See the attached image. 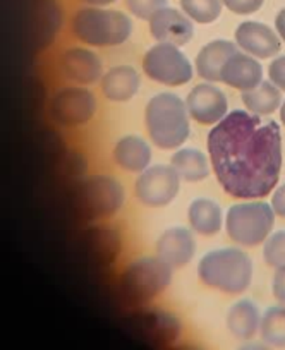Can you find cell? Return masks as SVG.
<instances>
[{
  "instance_id": "obj_8",
  "label": "cell",
  "mask_w": 285,
  "mask_h": 350,
  "mask_svg": "<svg viewBox=\"0 0 285 350\" xmlns=\"http://www.w3.org/2000/svg\"><path fill=\"white\" fill-rule=\"evenodd\" d=\"M141 69L148 79L167 88L186 86L194 76V67L180 46L157 43L141 59Z\"/></svg>"
},
{
  "instance_id": "obj_7",
  "label": "cell",
  "mask_w": 285,
  "mask_h": 350,
  "mask_svg": "<svg viewBox=\"0 0 285 350\" xmlns=\"http://www.w3.org/2000/svg\"><path fill=\"white\" fill-rule=\"evenodd\" d=\"M126 189L112 175H92L76 191V208L86 220H109L122 210Z\"/></svg>"
},
{
  "instance_id": "obj_35",
  "label": "cell",
  "mask_w": 285,
  "mask_h": 350,
  "mask_svg": "<svg viewBox=\"0 0 285 350\" xmlns=\"http://www.w3.org/2000/svg\"><path fill=\"white\" fill-rule=\"evenodd\" d=\"M237 350H273V349H270V347H268V345H264L263 342H261V343L247 342V343H244L243 347H239V349H237Z\"/></svg>"
},
{
  "instance_id": "obj_14",
  "label": "cell",
  "mask_w": 285,
  "mask_h": 350,
  "mask_svg": "<svg viewBox=\"0 0 285 350\" xmlns=\"http://www.w3.org/2000/svg\"><path fill=\"white\" fill-rule=\"evenodd\" d=\"M137 325L155 345L177 349L182 342V321L167 309L150 308L141 311L137 316Z\"/></svg>"
},
{
  "instance_id": "obj_16",
  "label": "cell",
  "mask_w": 285,
  "mask_h": 350,
  "mask_svg": "<svg viewBox=\"0 0 285 350\" xmlns=\"http://www.w3.org/2000/svg\"><path fill=\"white\" fill-rule=\"evenodd\" d=\"M150 35L159 43L184 46L193 40L194 25L184 12L165 8L148 21Z\"/></svg>"
},
{
  "instance_id": "obj_32",
  "label": "cell",
  "mask_w": 285,
  "mask_h": 350,
  "mask_svg": "<svg viewBox=\"0 0 285 350\" xmlns=\"http://www.w3.org/2000/svg\"><path fill=\"white\" fill-rule=\"evenodd\" d=\"M271 295L277 304L285 306V265L277 268L271 277Z\"/></svg>"
},
{
  "instance_id": "obj_33",
  "label": "cell",
  "mask_w": 285,
  "mask_h": 350,
  "mask_svg": "<svg viewBox=\"0 0 285 350\" xmlns=\"http://www.w3.org/2000/svg\"><path fill=\"white\" fill-rule=\"evenodd\" d=\"M270 204L273 208L275 215L285 220V184L277 186V189L270 194Z\"/></svg>"
},
{
  "instance_id": "obj_29",
  "label": "cell",
  "mask_w": 285,
  "mask_h": 350,
  "mask_svg": "<svg viewBox=\"0 0 285 350\" xmlns=\"http://www.w3.org/2000/svg\"><path fill=\"white\" fill-rule=\"evenodd\" d=\"M126 8L134 18L150 21L157 12L167 8V0H126Z\"/></svg>"
},
{
  "instance_id": "obj_3",
  "label": "cell",
  "mask_w": 285,
  "mask_h": 350,
  "mask_svg": "<svg viewBox=\"0 0 285 350\" xmlns=\"http://www.w3.org/2000/svg\"><path fill=\"white\" fill-rule=\"evenodd\" d=\"M145 127L155 148L162 151L180 150L191 136L186 100L176 93H157L145 107Z\"/></svg>"
},
{
  "instance_id": "obj_25",
  "label": "cell",
  "mask_w": 285,
  "mask_h": 350,
  "mask_svg": "<svg viewBox=\"0 0 285 350\" xmlns=\"http://www.w3.org/2000/svg\"><path fill=\"white\" fill-rule=\"evenodd\" d=\"M258 335L270 349H285V306H270L263 312Z\"/></svg>"
},
{
  "instance_id": "obj_21",
  "label": "cell",
  "mask_w": 285,
  "mask_h": 350,
  "mask_svg": "<svg viewBox=\"0 0 285 350\" xmlns=\"http://www.w3.org/2000/svg\"><path fill=\"white\" fill-rule=\"evenodd\" d=\"M187 224L194 234L213 237L222 232V227L226 225V215L215 200L196 198L187 206Z\"/></svg>"
},
{
  "instance_id": "obj_34",
  "label": "cell",
  "mask_w": 285,
  "mask_h": 350,
  "mask_svg": "<svg viewBox=\"0 0 285 350\" xmlns=\"http://www.w3.org/2000/svg\"><path fill=\"white\" fill-rule=\"evenodd\" d=\"M275 31L280 36L282 43H285V8L282 9L277 14V18H275Z\"/></svg>"
},
{
  "instance_id": "obj_20",
  "label": "cell",
  "mask_w": 285,
  "mask_h": 350,
  "mask_svg": "<svg viewBox=\"0 0 285 350\" xmlns=\"http://www.w3.org/2000/svg\"><path fill=\"white\" fill-rule=\"evenodd\" d=\"M239 52L236 42L230 40H213L203 45L194 60V70L206 83H220V74L227 60Z\"/></svg>"
},
{
  "instance_id": "obj_28",
  "label": "cell",
  "mask_w": 285,
  "mask_h": 350,
  "mask_svg": "<svg viewBox=\"0 0 285 350\" xmlns=\"http://www.w3.org/2000/svg\"><path fill=\"white\" fill-rule=\"evenodd\" d=\"M263 259L268 267L277 270L285 265V230H277L263 244Z\"/></svg>"
},
{
  "instance_id": "obj_9",
  "label": "cell",
  "mask_w": 285,
  "mask_h": 350,
  "mask_svg": "<svg viewBox=\"0 0 285 350\" xmlns=\"http://www.w3.org/2000/svg\"><path fill=\"white\" fill-rule=\"evenodd\" d=\"M180 191V177L172 165H152L134 180V196L145 208H165Z\"/></svg>"
},
{
  "instance_id": "obj_2",
  "label": "cell",
  "mask_w": 285,
  "mask_h": 350,
  "mask_svg": "<svg viewBox=\"0 0 285 350\" xmlns=\"http://www.w3.org/2000/svg\"><path fill=\"white\" fill-rule=\"evenodd\" d=\"M196 273L206 288L236 297L251 288L254 265L243 247H220L203 254L198 261Z\"/></svg>"
},
{
  "instance_id": "obj_31",
  "label": "cell",
  "mask_w": 285,
  "mask_h": 350,
  "mask_svg": "<svg viewBox=\"0 0 285 350\" xmlns=\"http://www.w3.org/2000/svg\"><path fill=\"white\" fill-rule=\"evenodd\" d=\"M268 81L285 93V55H277L268 66Z\"/></svg>"
},
{
  "instance_id": "obj_24",
  "label": "cell",
  "mask_w": 285,
  "mask_h": 350,
  "mask_svg": "<svg viewBox=\"0 0 285 350\" xmlns=\"http://www.w3.org/2000/svg\"><path fill=\"white\" fill-rule=\"evenodd\" d=\"M243 105L246 107L247 112L260 117L273 116L277 110H280L282 102H284V93L275 86L271 81L263 79L256 88L244 92L241 95Z\"/></svg>"
},
{
  "instance_id": "obj_11",
  "label": "cell",
  "mask_w": 285,
  "mask_h": 350,
  "mask_svg": "<svg viewBox=\"0 0 285 350\" xmlns=\"http://www.w3.org/2000/svg\"><path fill=\"white\" fill-rule=\"evenodd\" d=\"M60 76L76 86H93L102 81L105 66L98 53L86 46H67L57 57Z\"/></svg>"
},
{
  "instance_id": "obj_26",
  "label": "cell",
  "mask_w": 285,
  "mask_h": 350,
  "mask_svg": "<svg viewBox=\"0 0 285 350\" xmlns=\"http://www.w3.org/2000/svg\"><path fill=\"white\" fill-rule=\"evenodd\" d=\"M122 239L113 225H98L93 228L92 247L100 262L116 261Z\"/></svg>"
},
{
  "instance_id": "obj_22",
  "label": "cell",
  "mask_w": 285,
  "mask_h": 350,
  "mask_svg": "<svg viewBox=\"0 0 285 350\" xmlns=\"http://www.w3.org/2000/svg\"><path fill=\"white\" fill-rule=\"evenodd\" d=\"M261 312L251 299H241L234 302L227 311L226 325L230 335L243 342H249L260 333Z\"/></svg>"
},
{
  "instance_id": "obj_4",
  "label": "cell",
  "mask_w": 285,
  "mask_h": 350,
  "mask_svg": "<svg viewBox=\"0 0 285 350\" xmlns=\"http://www.w3.org/2000/svg\"><path fill=\"white\" fill-rule=\"evenodd\" d=\"M70 31L78 42L93 49H112L129 42L133 21L124 12L105 8L78 9L70 19Z\"/></svg>"
},
{
  "instance_id": "obj_6",
  "label": "cell",
  "mask_w": 285,
  "mask_h": 350,
  "mask_svg": "<svg viewBox=\"0 0 285 350\" xmlns=\"http://www.w3.org/2000/svg\"><path fill=\"white\" fill-rule=\"evenodd\" d=\"M275 215L270 203L263 200L236 203L226 213V234L237 247L253 249L263 245L275 232Z\"/></svg>"
},
{
  "instance_id": "obj_36",
  "label": "cell",
  "mask_w": 285,
  "mask_h": 350,
  "mask_svg": "<svg viewBox=\"0 0 285 350\" xmlns=\"http://www.w3.org/2000/svg\"><path fill=\"white\" fill-rule=\"evenodd\" d=\"M81 2L83 4L93 5V8H105V5L113 4V2H117V0H81Z\"/></svg>"
},
{
  "instance_id": "obj_23",
  "label": "cell",
  "mask_w": 285,
  "mask_h": 350,
  "mask_svg": "<svg viewBox=\"0 0 285 350\" xmlns=\"http://www.w3.org/2000/svg\"><path fill=\"white\" fill-rule=\"evenodd\" d=\"M170 165L177 172L180 180L191 184L203 183V180L208 179V175L211 172L210 158L201 150L191 146H182L180 150L174 151L172 158H170Z\"/></svg>"
},
{
  "instance_id": "obj_30",
  "label": "cell",
  "mask_w": 285,
  "mask_h": 350,
  "mask_svg": "<svg viewBox=\"0 0 285 350\" xmlns=\"http://www.w3.org/2000/svg\"><path fill=\"white\" fill-rule=\"evenodd\" d=\"M264 0H223V5L237 16H251L263 8Z\"/></svg>"
},
{
  "instance_id": "obj_13",
  "label": "cell",
  "mask_w": 285,
  "mask_h": 350,
  "mask_svg": "<svg viewBox=\"0 0 285 350\" xmlns=\"http://www.w3.org/2000/svg\"><path fill=\"white\" fill-rule=\"evenodd\" d=\"M234 42L241 52L258 60L275 59L282 50V40L273 28L264 23L244 21L234 33Z\"/></svg>"
},
{
  "instance_id": "obj_17",
  "label": "cell",
  "mask_w": 285,
  "mask_h": 350,
  "mask_svg": "<svg viewBox=\"0 0 285 350\" xmlns=\"http://www.w3.org/2000/svg\"><path fill=\"white\" fill-rule=\"evenodd\" d=\"M112 160L122 172L139 175L141 172L152 167V144L145 137L136 136V134H126L113 144Z\"/></svg>"
},
{
  "instance_id": "obj_15",
  "label": "cell",
  "mask_w": 285,
  "mask_h": 350,
  "mask_svg": "<svg viewBox=\"0 0 285 350\" xmlns=\"http://www.w3.org/2000/svg\"><path fill=\"white\" fill-rule=\"evenodd\" d=\"M155 252L170 268L187 267L196 256V239L191 228L174 225L165 228L155 242Z\"/></svg>"
},
{
  "instance_id": "obj_10",
  "label": "cell",
  "mask_w": 285,
  "mask_h": 350,
  "mask_svg": "<svg viewBox=\"0 0 285 350\" xmlns=\"http://www.w3.org/2000/svg\"><path fill=\"white\" fill-rule=\"evenodd\" d=\"M98 102L93 95L92 90L86 86H70L62 88L50 100V116L59 126L64 127H83L88 126L96 116Z\"/></svg>"
},
{
  "instance_id": "obj_18",
  "label": "cell",
  "mask_w": 285,
  "mask_h": 350,
  "mask_svg": "<svg viewBox=\"0 0 285 350\" xmlns=\"http://www.w3.org/2000/svg\"><path fill=\"white\" fill-rule=\"evenodd\" d=\"M263 81V66L261 60L247 55L244 52H236L223 66L222 74H220V83L226 86L244 93L249 92L253 88Z\"/></svg>"
},
{
  "instance_id": "obj_19",
  "label": "cell",
  "mask_w": 285,
  "mask_h": 350,
  "mask_svg": "<svg viewBox=\"0 0 285 350\" xmlns=\"http://www.w3.org/2000/svg\"><path fill=\"white\" fill-rule=\"evenodd\" d=\"M141 90V76L136 67L120 64L105 70L100 81V92L109 102L126 103Z\"/></svg>"
},
{
  "instance_id": "obj_27",
  "label": "cell",
  "mask_w": 285,
  "mask_h": 350,
  "mask_svg": "<svg viewBox=\"0 0 285 350\" xmlns=\"http://www.w3.org/2000/svg\"><path fill=\"white\" fill-rule=\"evenodd\" d=\"M223 0H180L184 14L198 25H211L222 14Z\"/></svg>"
},
{
  "instance_id": "obj_37",
  "label": "cell",
  "mask_w": 285,
  "mask_h": 350,
  "mask_svg": "<svg viewBox=\"0 0 285 350\" xmlns=\"http://www.w3.org/2000/svg\"><path fill=\"white\" fill-rule=\"evenodd\" d=\"M278 116H280V124L285 127V98H284V102H282L280 110H278Z\"/></svg>"
},
{
  "instance_id": "obj_12",
  "label": "cell",
  "mask_w": 285,
  "mask_h": 350,
  "mask_svg": "<svg viewBox=\"0 0 285 350\" xmlns=\"http://www.w3.org/2000/svg\"><path fill=\"white\" fill-rule=\"evenodd\" d=\"M191 120L204 127H213L229 116V98L215 83L194 84L186 96Z\"/></svg>"
},
{
  "instance_id": "obj_1",
  "label": "cell",
  "mask_w": 285,
  "mask_h": 350,
  "mask_svg": "<svg viewBox=\"0 0 285 350\" xmlns=\"http://www.w3.org/2000/svg\"><path fill=\"white\" fill-rule=\"evenodd\" d=\"M211 172L232 200H264L277 189L284 167V139L275 120L246 109L230 110L206 136Z\"/></svg>"
},
{
  "instance_id": "obj_5",
  "label": "cell",
  "mask_w": 285,
  "mask_h": 350,
  "mask_svg": "<svg viewBox=\"0 0 285 350\" xmlns=\"http://www.w3.org/2000/svg\"><path fill=\"white\" fill-rule=\"evenodd\" d=\"M172 280L174 268L159 256H139L126 265L119 277V288L127 304L145 306L169 291Z\"/></svg>"
}]
</instances>
